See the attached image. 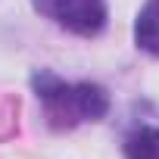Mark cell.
Instances as JSON below:
<instances>
[{
  "label": "cell",
  "instance_id": "cell-1",
  "mask_svg": "<svg viewBox=\"0 0 159 159\" xmlns=\"http://www.w3.org/2000/svg\"><path fill=\"white\" fill-rule=\"evenodd\" d=\"M31 91L44 109V119L56 131L100 122L109 112V94L97 81H66L56 72L41 69L31 75Z\"/></svg>",
  "mask_w": 159,
  "mask_h": 159
},
{
  "label": "cell",
  "instance_id": "cell-2",
  "mask_svg": "<svg viewBox=\"0 0 159 159\" xmlns=\"http://www.w3.org/2000/svg\"><path fill=\"white\" fill-rule=\"evenodd\" d=\"M31 7L34 13L78 38H97L109 22L106 0H31Z\"/></svg>",
  "mask_w": 159,
  "mask_h": 159
},
{
  "label": "cell",
  "instance_id": "cell-3",
  "mask_svg": "<svg viewBox=\"0 0 159 159\" xmlns=\"http://www.w3.org/2000/svg\"><path fill=\"white\" fill-rule=\"evenodd\" d=\"M134 44L143 53L159 56V0H147L140 7L134 19Z\"/></svg>",
  "mask_w": 159,
  "mask_h": 159
},
{
  "label": "cell",
  "instance_id": "cell-4",
  "mask_svg": "<svg viewBox=\"0 0 159 159\" xmlns=\"http://www.w3.org/2000/svg\"><path fill=\"white\" fill-rule=\"evenodd\" d=\"M125 159H159V128L156 125H134L122 140Z\"/></svg>",
  "mask_w": 159,
  "mask_h": 159
}]
</instances>
